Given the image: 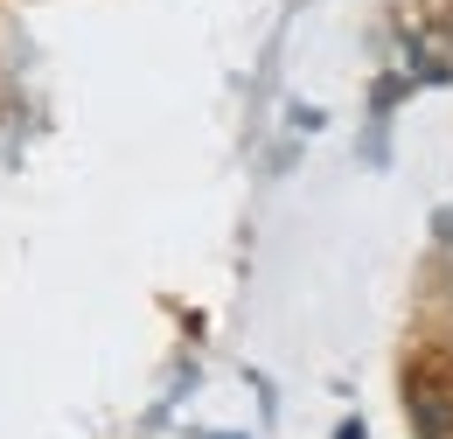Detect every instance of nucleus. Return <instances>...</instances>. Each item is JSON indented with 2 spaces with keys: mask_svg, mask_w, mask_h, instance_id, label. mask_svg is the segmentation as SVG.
Masks as SVG:
<instances>
[{
  "mask_svg": "<svg viewBox=\"0 0 453 439\" xmlns=\"http://www.w3.org/2000/svg\"><path fill=\"white\" fill-rule=\"evenodd\" d=\"M342 439H363V433H356V426H349V433H342Z\"/></svg>",
  "mask_w": 453,
  "mask_h": 439,
  "instance_id": "f03ea898",
  "label": "nucleus"
},
{
  "mask_svg": "<svg viewBox=\"0 0 453 439\" xmlns=\"http://www.w3.org/2000/svg\"><path fill=\"white\" fill-rule=\"evenodd\" d=\"M404 404H411V433L418 439H453V384L447 377L418 370V377L404 384Z\"/></svg>",
  "mask_w": 453,
  "mask_h": 439,
  "instance_id": "f257e3e1",
  "label": "nucleus"
}]
</instances>
